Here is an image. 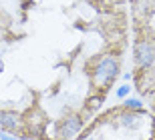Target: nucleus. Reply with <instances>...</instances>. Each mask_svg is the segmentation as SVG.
<instances>
[{
  "label": "nucleus",
  "mask_w": 155,
  "mask_h": 140,
  "mask_svg": "<svg viewBox=\"0 0 155 140\" xmlns=\"http://www.w3.org/2000/svg\"><path fill=\"white\" fill-rule=\"evenodd\" d=\"M105 2H113V0H105Z\"/></svg>",
  "instance_id": "6e6552de"
},
{
  "label": "nucleus",
  "mask_w": 155,
  "mask_h": 140,
  "mask_svg": "<svg viewBox=\"0 0 155 140\" xmlns=\"http://www.w3.org/2000/svg\"><path fill=\"white\" fill-rule=\"evenodd\" d=\"M117 74H119V60H117L115 56L107 54L97 62L95 72H93V82L99 88H107L117 78Z\"/></svg>",
  "instance_id": "f257e3e1"
},
{
  "label": "nucleus",
  "mask_w": 155,
  "mask_h": 140,
  "mask_svg": "<svg viewBox=\"0 0 155 140\" xmlns=\"http://www.w3.org/2000/svg\"><path fill=\"white\" fill-rule=\"evenodd\" d=\"M129 90H131V86H129V84L119 86V88H117V98H125V96L129 94Z\"/></svg>",
  "instance_id": "0eeeda50"
},
{
  "label": "nucleus",
  "mask_w": 155,
  "mask_h": 140,
  "mask_svg": "<svg viewBox=\"0 0 155 140\" xmlns=\"http://www.w3.org/2000/svg\"><path fill=\"white\" fill-rule=\"evenodd\" d=\"M0 24H2V18H0Z\"/></svg>",
  "instance_id": "1a4fd4ad"
},
{
  "label": "nucleus",
  "mask_w": 155,
  "mask_h": 140,
  "mask_svg": "<svg viewBox=\"0 0 155 140\" xmlns=\"http://www.w3.org/2000/svg\"><path fill=\"white\" fill-rule=\"evenodd\" d=\"M20 126V116L12 110H0V128L16 130Z\"/></svg>",
  "instance_id": "20e7f679"
},
{
  "label": "nucleus",
  "mask_w": 155,
  "mask_h": 140,
  "mask_svg": "<svg viewBox=\"0 0 155 140\" xmlns=\"http://www.w3.org/2000/svg\"><path fill=\"white\" fill-rule=\"evenodd\" d=\"M135 62L139 68H149L155 60V42L151 38H139L135 42Z\"/></svg>",
  "instance_id": "f03ea898"
},
{
  "label": "nucleus",
  "mask_w": 155,
  "mask_h": 140,
  "mask_svg": "<svg viewBox=\"0 0 155 140\" xmlns=\"http://www.w3.org/2000/svg\"><path fill=\"white\" fill-rule=\"evenodd\" d=\"M125 108L127 110H143V102L139 100V98H127Z\"/></svg>",
  "instance_id": "423d86ee"
},
{
  "label": "nucleus",
  "mask_w": 155,
  "mask_h": 140,
  "mask_svg": "<svg viewBox=\"0 0 155 140\" xmlns=\"http://www.w3.org/2000/svg\"><path fill=\"white\" fill-rule=\"evenodd\" d=\"M81 128H83V120L79 116H69V118H64V122L61 124V132L58 134H61L63 140H69L75 134H79Z\"/></svg>",
  "instance_id": "7ed1b4c3"
},
{
  "label": "nucleus",
  "mask_w": 155,
  "mask_h": 140,
  "mask_svg": "<svg viewBox=\"0 0 155 140\" xmlns=\"http://www.w3.org/2000/svg\"><path fill=\"white\" fill-rule=\"evenodd\" d=\"M121 124H123V126H137L139 124V116L133 114V112H129V114H125V116L121 118Z\"/></svg>",
  "instance_id": "39448f33"
},
{
  "label": "nucleus",
  "mask_w": 155,
  "mask_h": 140,
  "mask_svg": "<svg viewBox=\"0 0 155 140\" xmlns=\"http://www.w3.org/2000/svg\"><path fill=\"white\" fill-rule=\"evenodd\" d=\"M87 140H93V138H87Z\"/></svg>",
  "instance_id": "9d476101"
}]
</instances>
